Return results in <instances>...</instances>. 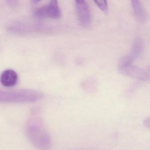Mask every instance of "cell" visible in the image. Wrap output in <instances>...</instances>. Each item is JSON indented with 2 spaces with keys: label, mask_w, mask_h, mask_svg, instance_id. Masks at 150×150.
Here are the masks:
<instances>
[{
  "label": "cell",
  "mask_w": 150,
  "mask_h": 150,
  "mask_svg": "<svg viewBox=\"0 0 150 150\" xmlns=\"http://www.w3.org/2000/svg\"><path fill=\"white\" fill-rule=\"evenodd\" d=\"M146 72H147V75H148V77H149V78L150 77V66L149 68V70H147Z\"/></svg>",
  "instance_id": "cell-11"
},
{
  "label": "cell",
  "mask_w": 150,
  "mask_h": 150,
  "mask_svg": "<svg viewBox=\"0 0 150 150\" xmlns=\"http://www.w3.org/2000/svg\"><path fill=\"white\" fill-rule=\"evenodd\" d=\"M18 80L17 73L12 69L4 71L0 76V82L3 86L11 87L16 84Z\"/></svg>",
  "instance_id": "cell-6"
},
{
  "label": "cell",
  "mask_w": 150,
  "mask_h": 150,
  "mask_svg": "<svg viewBox=\"0 0 150 150\" xmlns=\"http://www.w3.org/2000/svg\"><path fill=\"white\" fill-rule=\"evenodd\" d=\"M144 48L143 42L141 39L137 38L134 42L129 56L132 60H134L140 56Z\"/></svg>",
  "instance_id": "cell-8"
},
{
  "label": "cell",
  "mask_w": 150,
  "mask_h": 150,
  "mask_svg": "<svg viewBox=\"0 0 150 150\" xmlns=\"http://www.w3.org/2000/svg\"><path fill=\"white\" fill-rule=\"evenodd\" d=\"M144 124L146 127L150 129V117L144 120Z\"/></svg>",
  "instance_id": "cell-10"
},
{
  "label": "cell",
  "mask_w": 150,
  "mask_h": 150,
  "mask_svg": "<svg viewBox=\"0 0 150 150\" xmlns=\"http://www.w3.org/2000/svg\"><path fill=\"white\" fill-rule=\"evenodd\" d=\"M132 8L136 18L139 21L143 22L146 18V15L141 1L138 0L132 1Z\"/></svg>",
  "instance_id": "cell-7"
},
{
  "label": "cell",
  "mask_w": 150,
  "mask_h": 150,
  "mask_svg": "<svg viewBox=\"0 0 150 150\" xmlns=\"http://www.w3.org/2000/svg\"><path fill=\"white\" fill-rule=\"evenodd\" d=\"M94 2L102 11L107 13L108 11V5L106 1H94Z\"/></svg>",
  "instance_id": "cell-9"
},
{
  "label": "cell",
  "mask_w": 150,
  "mask_h": 150,
  "mask_svg": "<svg viewBox=\"0 0 150 150\" xmlns=\"http://www.w3.org/2000/svg\"><path fill=\"white\" fill-rule=\"evenodd\" d=\"M27 134L30 141L38 149L42 150L51 149V137L44 129L39 119L33 118L29 120L27 124Z\"/></svg>",
  "instance_id": "cell-1"
},
{
  "label": "cell",
  "mask_w": 150,
  "mask_h": 150,
  "mask_svg": "<svg viewBox=\"0 0 150 150\" xmlns=\"http://www.w3.org/2000/svg\"><path fill=\"white\" fill-rule=\"evenodd\" d=\"M34 16L38 18L58 19L61 16V12L57 1H51L48 4L36 9Z\"/></svg>",
  "instance_id": "cell-4"
},
{
  "label": "cell",
  "mask_w": 150,
  "mask_h": 150,
  "mask_svg": "<svg viewBox=\"0 0 150 150\" xmlns=\"http://www.w3.org/2000/svg\"><path fill=\"white\" fill-rule=\"evenodd\" d=\"M75 8L79 21L82 26H89L91 23V14L89 5L86 1H75Z\"/></svg>",
  "instance_id": "cell-5"
},
{
  "label": "cell",
  "mask_w": 150,
  "mask_h": 150,
  "mask_svg": "<svg viewBox=\"0 0 150 150\" xmlns=\"http://www.w3.org/2000/svg\"><path fill=\"white\" fill-rule=\"evenodd\" d=\"M41 92L29 89L7 91L0 90V103H34L42 99Z\"/></svg>",
  "instance_id": "cell-2"
},
{
  "label": "cell",
  "mask_w": 150,
  "mask_h": 150,
  "mask_svg": "<svg viewBox=\"0 0 150 150\" xmlns=\"http://www.w3.org/2000/svg\"><path fill=\"white\" fill-rule=\"evenodd\" d=\"M133 61L129 55L122 57L118 64V70L120 73L142 81L148 80L149 77L146 71L133 64Z\"/></svg>",
  "instance_id": "cell-3"
}]
</instances>
